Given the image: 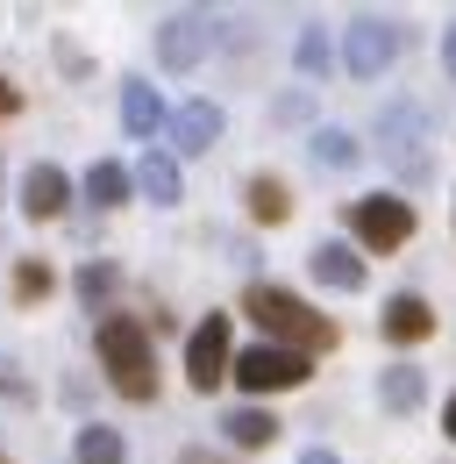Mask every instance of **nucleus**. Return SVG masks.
<instances>
[{"label": "nucleus", "instance_id": "nucleus-1", "mask_svg": "<svg viewBox=\"0 0 456 464\" xmlns=\"http://www.w3.org/2000/svg\"><path fill=\"white\" fill-rule=\"evenodd\" d=\"M242 314L264 329V343H285V350H299V357L336 350V322H321V314H314L299 293H285V286L250 279V286H242Z\"/></svg>", "mask_w": 456, "mask_h": 464}, {"label": "nucleus", "instance_id": "nucleus-2", "mask_svg": "<svg viewBox=\"0 0 456 464\" xmlns=\"http://www.w3.org/2000/svg\"><path fill=\"white\" fill-rule=\"evenodd\" d=\"M93 350H100V364H108L114 393L121 401H157V350H150V322H136V314H100V329H93Z\"/></svg>", "mask_w": 456, "mask_h": 464}, {"label": "nucleus", "instance_id": "nucleus-3", "mask_svg": "<svg viewBox=\"0 0 456 464\" xmlns=\"http://www.w3.org/2000/svg\"><path fill=\"white\" fill-rule=\"evenodd\" d=\"M428 108L421 101H385L378 108V165H393V179L399 186H428L435 179V150H428Z\"/></svg>", "mask_w": 456, "mask_h": 464}, {"label": "nucleus", "instance_id": "nucleus-4", "mask_svg": "<svg viewBox=\"0 0 456 464\" xmlns=\"http://www.w3.org/2000/svg\"><path fill=\"white\" fill-rule=\"evenodd\" d=\"M307 364L314 357H299V350H285V343H250L242 357H235V386L242 393H292V386H307Z\"/></svg>", "mask_w": 456, "mask_h": 464}, {"label": "nucleus", "instance_id": "nucleus-5", "mask_svg": "<svg viewBox=\"0 0 456 464\" xmlns=\"http://www.w3.org/2000/svg\"><path fill=\"white\" fill-rule=\"evenodd\" d=\"M214 44H222V22L207 7H178V14H165V29H157V64L165 72H193Z\"/></svg>", "mask_w": 456, "mask_h": 464}, {"label": "nucleus", "instance_id": "nucleus-6", "mask_svg": "<svg viewBox=\"0 0 456 464\" xmlns=\"http://www.w3.org/2000/svg\"><path fill=\"white\" fill-rule=\"evenodd\" d=\"M393 58H399V22L393 14H349V29H342V64H349V79H378Z\"/></svg>", "mask_w": 456, "mask_h": 464}, {"label": "nucleus", "instance_id": "nucleus-7", "mask_svg": "<svg viewBox=\"0 0 456 464\" xmlns=\"http://www.w3.org/2000/svg\"><path fill=\"white\" fill-rule=\"evenodd\" d=\"M185 379L193 393H214L222 379H235V350H228V314H207L193 336H185Z\"/></svg>", "mask_w": 456, "mask_h": 464}, {"label": "nucleus", "instance_id": "nucleus-8", "mask_svg": "<svg viewBox=\"0 0 456 464\" xmlns=\"http://www.w3.org/2000/svg\"><path fill=\"white\" fill-rule=\"evenodd\" d=\"M349 229L364 250H399L413 236V208L393 200V193H371V200H349Z\"/></svg>", "mask_w": 456, "mask_h": 464}, {"label": "nucleus", "instance_id": "nucleus-9", "mask_svg": "<svg viewBox=\"0 0 456 464\" xmlns=\"http://www.w3.org/2000/svg\"><path fill=\"white\" fill-rule=\"evenodd\" d=\"M64 208H71V179L57 172L51 158L29 165V172H22V215H29V222H57Z\"/></svg>", "mask_w": 456, "mask_h": 464}, {"label": "nucleus", "instance_id": "nucleus-10", "mask_svg": "<svg viewBox=\"0 0 456 464\" xmlns=\"http://www.w3.org/2000/svg\"><path fill=\"white\" fill-rule=\"evenodd\" d=\"M121 129H128L143 150L171 129V115H165V101H157V86H150V79H128V86H121Z\"/></svg>", "mask_w": 456, "mask_h": 464}, {"label": "nucleus", "instance_id": "nucleus-11", "mask_svg": "<svg viewBox=\"0 0 456 464\" xmlns=\"http://www.w3.org/2000/svg\"><path fill=\"white\" fill-rule=\"evenodd\" d=\"M171 143H178V158H207V150L222 143V108H214V101H185V108L171 115Z\"/></svg>", "mask_w": 456, "mask_h": 464}, {"label": "nucleus", "instance_id": "nucleus-12", "mask_svg": "<svg viewBox=\"0 0 456 464\" xmlns=\"http://www.w3.org/2000/svg\"><path fill=\"white\" fill-rule=\"evenodd\" d=\"M307 272H314L328 293H356V286H364V257H356L349 243H336V236L307 250Z\"/></svg>", "mask_w": 456, "mask_h": 464}, {"label": "nucleus", "instance_id": "nucleus-13", "mask_svg": "<svg viewBox=\"0 0 456 464\" xmlns=\"http://www.w3.org/2000/svg\"><path fill=\"white\" fill-rule=\"evenodd\" d=\"M136 193H143L150 208H178V200H185L178 158H171V150H143V158H136Z\"/></svg>", "mask_w": 456, "mask_h": 464}, {"label": "nucleus", "instance_id": "nucleus-14", "mask_svg": "<svg viewBox=\"0 0 456 464\" xmlns=\"http://www.w3.org/2000/svg\"><path fill=\"white\" fill-rule=\"evenodd\" d=\"M378 329H385L393 343H421V336H435V307H428L421 293H393L385 314H378Z\"/></svg>", "mask_w": 456, "mask_h": 464}, {"label": "nucleus", "instance_id": "nucleus-15", "mask_svg": "<svg viewBox=\"0 0 456 464\" xmlns=\"http://www.w3.org/2000/svg\"><path fill=\"white\" fill-rule=\"evenodd\" d=\"M222 436H228V450H271L279 443V421H271V407H228Z\"/></svg>", "mask_w": 456, "mask_h": 464}, {"label": "nucleus", "instance_id": "nucleus-16", "mask_svg": "<svg viewBox=\"0 0 456 464\" xmlns=\"http://www.w3.org/2000/svg\"><path fill=\"white\" fill-rule=\"evenodd\" d=\"M378 401H385V414H413V407L428 401L421 364H385V372H378Z\"/></svg>", "mask_w": 456, "mask_h": 464}, {"label": "nucleus", "instance_id": "nucleus-17", "mask_svg": "<svg viewBox=\"0 0 456 464\" xmlns=\"http://www.w3.org/2000/svg\"><path fill=\"white\" fill-rule=\"evenodd\" d=\"M121 458H128V443H121V429H108V421H86L71 436V464H121Z\"/></svg>", "mask_w": 456, "mask_h": 464}, {"label": "nucleus", "instance_id": "nucleus-18", "mask_svg": "<svg viewBox=\"0 0 456 464\" xmlns=\"http://www.w3.org/2000/svg\"><path fill=\"white\" fill-rule=\"evenodd\" d=\"M307 150H314V165H328V172H356V165H364V143H356L349 129H314Z\"/></svg>", "mask_w": 456, "mask_h": 464}, {"label": "nucleus", "instance_id": "nucleus-19", "mask_svg": "<svg viewBox=\"0 0 456 464\" xmlns=\"http://www.w3.org/2000/svg\"><path fill=\"white\" fill-rule=\"evenodd\" d=\"M242 200H250V215H257L264 229H279L285 215H292V193H285V179H271V172L250 179V186H242Z\"/></svg>", "mask_w": 456, "mask_h": 464}, {"label": "nucleus", "instance_id": "nucleus-20", "mask_svg": "<svg viewBox=\"0 0 456 464\" xmlns=\"http://www.w3.org/2000/svg\"><path fill=\"white\" fill-rule=\"evenodd\" d=\"M128 193H136V172L114 165V158H100V165L86 172V200H93V208H121Z\"/></svg>", "mask_w": 456, "mask_h": 464}, {"label": "nucleus", "instance_id": "nucleus-21", "mask_svg": "<svg viewBox=\"0 0 456 464\" xmlns=\"http://www.w3.org/2000/svg\"><path fill=\"white\" fill-rule=\"evenodd\" d=\"M292 64H299L307 79H328V36H321V22H307V29H299V44H292Z\"/></svg>", "mask_w": 456, "mask_h": 464}, {"label": "nucleus", "instance_id": "nucleus-22", "mask_svg": "<svg viewBox=\"0 0 456 464\" xmlns=\"http://www.w3.org/2000/svg\"><path fill=\"white\" fill-rule=\"evenodd\" d=\"M108 293H114V265H79V300L86 307H100Z\"/></svg>", "mask_w": 456, "mask_h": 464}, {"label": "nucleus", "instance_id": "nucleus-23", "mask_svg": "<svg viewBox=\"0 0 456 464\" xmlns=\"http://www.w3.org/2000/svg\"><path fill=\"white\" fill-rule=\"evenodd\" d=\"M51 286H57L51 265H14V293H22V300H43Z\"/></svg>", "mask_w": 456, "mask_h": 464}, {"label": "nucleus", "instance_id": "nucleus-24", "mask_svg": "<svg viewBox=\"0 0 456 464\" xmlns=\"http://www.w3.org/2000/svg\"><path fill=\"white\" fill-rule=\"evenodd\" d=\"M14 108H22V93H14V86H7V79H0V121L14 115Z\"/></svg>", "mask_w": 456, "mask_h": 464}, {"label": "nucleus", "instance_id": "nucleus-25", "mask_svg": "<svg viewBox=\"0 0 456 464\" xmlns=\"http://www.w3.org/2000/svg\"><path fill=\"white\" fill-rule=\"evenodd\" d=\"M442 64H450V79H456V22L442 29Z\"/></svg>", "mask_w": 456, "mask_h": 464}, {"label": "nucleus", "instance_id": "nucleus-26", "mask_svg": "<svg viewBox=\"0 0 456 464\" xmlns=\"http://www.w3.org/2000/svg\"><path fill=\"white\" fill-rule=\"evenodd\" d=\"M299 464H342L336 450H321V443H314V450H299Z\"/></svg>", "mask_w": 456, "mask_h": 464}, {"label": "nucleus", "instance_id": "nucleus-27", "mask_svg": "<svg viewBox=\"0 0 456 464\" xmlns=\"http://www.w3.org/2000/svg\"><path fill=\"white\" fill-rule=\"evenodd\" d=\"M178 464H228V458H222V450H185Z\"/></svg>", "mask_w": 456, "mask_h": 464}, {"label": "nucleus", "instance_id": "nucleus-28", "mask_svg": "<svg viewBox=\"0 0 456 464\" xmlns=\"http://www.w3.org/2000/svg\"><path fill=\"white\" fill-rule=\"evenodd\" d=\"M442 429H450V443H456V393L442 401Z\"/></svg>", "mask_w": 456, "mask_h": 464}, {"label": "nucleus", "instance_id": "nucleus-29", "mask_svg": "<svg viewBox=\"0 0 456 464\" xmlns=\"http://www.w3.org/2000/svg\"><path fill=\"white\" fill-rule=\"evenodd\" d=\"M0 464H7V458H0Z\"/></svg>", "mask_w": 456, "mask_h": 464}]
</instances>
